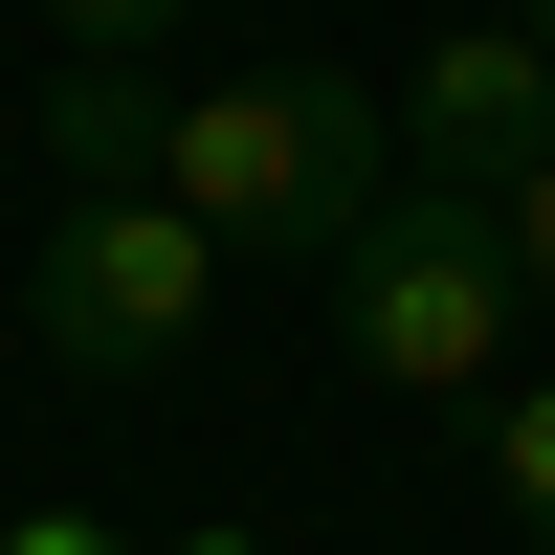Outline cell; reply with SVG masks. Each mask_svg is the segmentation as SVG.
Returning a JSON list of instances; mask_svg holds the SVG:
<instances>
[{
    "label": "cell",
    "mask_w": 555,
    "mask_h": 555,
    "mask_svg": "<svg viewBox=\"0 0 555 555\" xmlns=\"http://www.w3.org/2000/svg\"><path fill=\"white\" fill-rule=\"evenodd\" d=\"M178 201L222 222L245 267H334L356 222L400 201V89H356V67H245V89H178Z\"/></svg>",
    "instance_id": "obj_1"
},
{
    "label": "cell",
    "mask_w": 555,
    "mask_h": 555,
    "mask_svg": "<svg viewBox=\"0 0 555 555\" xmlns=\"http://www.w3.org/2000/svg\"><path fill=\"white\" fill-rule=\"evenodd\" d=\"M156 23H201V0H44V44H156Z\"/></svg>",
    "instance_id": "obj_7"
},
{
    "label": "cell",
    "mask_w": 555,
    "mask_h": 555,
    "mask_svg": "<svg viewBox=\"0 0 555 555\" xmlns=\"http://www.w3.org/2000/svg\"><path fill=\"white\" fill-rule=\"evenodd\" d=\"M23 555H112V533H67V512H44V533H23Z\"/></svg>",
    "instance_id": "obj_9"
},
{
    "label": "cell",
    "mask_w": 555,
    "mask_h": 555,
    "mask_svg": "<svg viewBox=\"0 0 555 555\" xmlns=\"http://www.w3.org/2000/svg\"><path fill=\"white\" fill-rule=\"evenodd\" d=\"M512 334H533V267H512V222L444 201V178H400L334 245V356L378 400H512Z\"/></svg>",
    "instance_id": "obj_2"
},
{
    "label": "cell",
    "mask_w": 555,
    "mask_h": 555,
    "mask_svg": "<svg viewBox=\"0 0 555 555\" xmlns=\"http://www.w3.org/2000/svg\"><path fill=\"white\" fill-rule=\"evenodd\" d=\"M222 222L178 201V178H133V201H44V267H23V334L67 356V378H156V356H201L222 311Z\"/></svg>",
    "instance_id": "obj_3"
},
{
    "label": "cell",
    "mask_w": 555,
    "mask_h": 555,
    "mask_svg": "<svg viewBox=\"0 0 555 555\" xmlns=\"http://www.w3.org/2000/svg\"><path fill=\"white\" fill-rule=\"evenodd\" d=\"M489 489H512V512H533V555H555V378H512V400H489Z\"/></svg>",
    "instance_id": "obj_6"
},
{
    "label": "cell",
    "mask_w": 555,
    "mask_h": 555,
    "mask_svg": "<svg viewBox=\"0 0 555 555\" xmlns=\"http://www.w3.org/2000/svg\"><path fill=\"white\" fill-rule=\"evenodd\" d=\"M512 23H533V44H555V0H512Z\"/></svg>",
    "instance_id": "obj_10"
},
{
    "label": "cell",
    "mask_w": 555,
    "mask_h": 555,
    "mask_svg": "<svg viewBox=\"0 0 555 555\" xmlns=\"http://www.w3.org/2000/svg\"><path fill=\"white\" fill-rule=\"evenodd\" d=\"M156 156H178V89L133 67V44H67V89H44V178H67V201H133Z\"/></svg>",
    "instance_id": "obj_5"
},
{
    "label": "cell",
    "mask_w": 555,
    "mask_h": 555,
    "mask_svg": "<svg viewBox=\"0 0 555 555\" xmlns=\"http://www.w3.org/2000/svg\"><path fill=\"white\" fill-rule=\"evenodd\" d=\"M489 222H512V267H533V311H555V156H533V178H512Z\"/></svg>",
    "instance_id": "obj_8"
},
{
    "label": "cell",
    "mask_w": 555,
    "mask_h": 555,
    "mask_svg": "<svg viewBox=\"0 0 555 555\" xmlns=\"http://www.w3.org/2000/svg\"><path fill=\"white\" fill-rule=\"evenodd\" d=\"M533 156H555V44H533V23H444L423 67H400V178L512 201Z\"/></svg>",
    "instance_id": "obj_4"
}]
</instances>
